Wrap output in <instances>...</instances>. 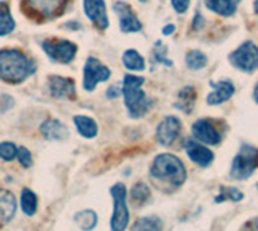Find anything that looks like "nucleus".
I'll list each match as a JSON object with an SVG mask.
<instances>
[{"label": "nucleus", "mask_w": 258, "mask_h": 231, "mask_svg": "<svg viewBox=\"0 0 258 231\" xmlns=\"http://www.w3.org/2000/svg\"><path fill=\"white\" fill-rule=\"evenodd\" d=\"M75 221L83 231H92L97 226V213L94 210H81L75 215Z\"/></svg>", "instance_id": "obj_25"}, {"label": "nucleus", "mask_w": 258, "mask_h": 231, "mask_svg": "<svg viewBox=\"0 0 258 231\" xmlns=\"http://www.w3.org/2000/svg\"><path fill=\"white\" fill-rule=\"evenodd\" d=\"M15 29V20L7 2H0V36H8Z\"/></svg>", "instance_id": "obj_23"}, {"label": "nucleus", "mask_w": 258, "mask_h": 231, "mask_svg": "<svg viewBox=\"0 0 258 231\" xmlns=\"http://www.w3.org/2000/svg\"><path fill=\"white\" fill-rule=\"evenodd\" d=\"M21 209L28 217H32L37 212V196L28 188L21 191Z\"/></svg>", "instance_id": "obj_26"}, {"label": "nucleus", "mask_w": 258, "mask_h": 231, "mask_svg": "<svg viewBox=\"0 0 258 231\" xmlns=\"http://www.w3.org/2000/svg\"><path fill=\"white\" fill-rule=\"evenodd\" d=\"M150 177L158 181H166L171 186L177 188L187 178V171H185L181 158H177L173 154H160L152 162Z\"/></svg>", "instance_id": "obj_3"}, {"label": "nucleus", "mask_w": 258, "mask_h": 231, "mask_svg": "<svg viewBox=\"0 0 258 231\" xmlns=\"http://www.w3.org/2000/svg\"><path fill=\"white\" fill-rule=\"evenodd\" d=\"M113 197V215L110 220L111 231H124L129 223V210L126 205V186L123 183H116L110 189Z\"/></svg>", "instance_id": "obj_6"}, {"label": "nucleus", "mask_w": 258, "mask_h": 231, "mask_svg": "<svg viewBox=\"0 0 258 231\" xmlns=\"http://www.w3.org/2000/svg\"><path fill=\"white\" fill-rule=\"evenodd\" d=\"M141 2H147V0H141Z\"/></svg>", "instance_id": "obj_42"}, {"label": "nucleus", "mask_w": 258, "mask_h": 231, "mask_svg": "<svg viewBox=\"0 0 258 231\" xmlns=\"http://www.w3.org/2000/svg\"><path fill=\"white\" fill-rule=\"evenodd\" d=\"M36 62L18 49L0 50V79L20 84L36 71Z\"/></svg>", "instance_id": "obj_1"}, {"label": "nucleus", "mask_w": 258, "mask_h": 231, "mask_svg": "<svg viewBox=\"0 0 258 231\" xmlns=\"http://www.w3.org/2000/svg\"><path fill=\"white\" fill-rule=\"evenodd\" d=\"M240 0H205V7L220 17H232L236 13Z\"/></svg>", "instance_id": "obj_19"}, {"label": "nucleus", "mask_w": 258, "mask_h": 231, "mask_svg": "<svg viewBox=\"0 0 258 231\" xmlns=\"http://www.w3.org/2000/svg\"><path fill=\"white\" fill-rule=\"evenodd\" d=\"M42 49L47 53V57L52 62L56 63H70L75 60L76 52H78V45L73 44L71 41H42Z\"/></svg>", "instance_id": "obj_8"}, {"label": "nucleus", "mask_w": 258, "mask_h": 231, "mask_svg": "<svg viewBox=\"0 0 258 231\" xmlns=\"http://www.w3.org/2000/svg\"><path fill=\"white\" fill-rule=\"evenodd\" d=\"M166 52L168 50H166V47L163 45V42L157 41L155 42V50H153V62H158V63H163V65H166V67H171L173 62L165 57Z\"/></svg>", "instance_id": "obj_31"}, {"label": "nucleus", "mask_w": 258, "mask_h": 231, "mask_svg": "<svg viewBox=\"0 0 258 231\" xmlns=\"http://www.w3.org/2000/svg\"><path fill=\"white\" fill-rule=\"evenodd\" d=\"M67 28H70V29H73V28H75V29H79L81 25H79V23H67Z\"/></svg>", "instance_id": "obj_39"}, {"label": "nucleus", "mask_w": 258, "mask_h": 231, "mask_svg": "<svg viewBox=\"0 0 258 231\" xmlns=\"http://www.w3.org/2000/svg\"><path fill=\"white\" fill-rule=\"evenodd\" d=\"M123 65L131 71H142L145 68V60L137 50L127 49L123 53Z\"/></svg>", "instance_id": "obj_24"}, {"label": "nucleus", "mask_w": 258, "mask_h": 231, "mask_svg": "<svg viewBox=\"0 0 258 231\" xmlns=\"http://www.w3.org/2000/svg\"><path fill=\"white\" fill-rule=\"evenodd\" d=\"M256 189H258V185H256Z\"/></svg>", "instance_id": "obj_43"}, {"label": "nucleus", "mask_w": 258, "mask_h": 231, "mask_svg": "<svg viewBox=\"0 0 258 231\" xmlns=\"http://www.w3.org/2000/svg\"><path fill=\"white\" fill-rule=\"evenodd\" d=\"M174 31H176V26L174 25H168V26L163 28V31H161V33H163L165 36H169V34H173Z\"/></svg>", "instance_id": "obj_38"}, {"label": "nucleus", "mask_w": 258, "mask_h": 231, "mask_svg": "<svg viewBox=\"0 0 258 231\" xmlns=\"http://www.w3.org/2000/svg\"><path fill=\"white\" fill-rule=\"evenodd\" d=\"M220 191H221V193H220V196L215 199V202H223V201H226V199H229V201H234V202H239V201L244 199V194H242L237 188L223 186Z\"/></svg>", "instance_id": "obj_29"}, {"label": "nucleus", "mask_w": 258, "mask_h": 231, "mask_svg": "<svg viewBox=\"0 0 258 231\" xmlns=\"http://www.w3.org/2000/svg\"><path fill=\"white\" fill-rule=\"evenodd\" d=\"M253 10H255V13H258V0L253 2Z\"/></svg>", "instance_id": "obj_41"}, {"label": "nucleus", "mask_w": 258, "mask_h": 231, "mask_svg": "<svg viewBox=\"0 0 258 231\" xmlns=\"http://www.w3.org/2000/svg\"><path fill=\"white\" fill-rule=\"evenodd\" d=\"M258 168V149L250 144H242L231 165V177L236 181H244Z\"/></svg>", "instance_id": "obj_5"}, {"label": "nucleus", "mask_w": 258, "mask_h": 231, "mask_svg": "<svg viewBox=\"0 0 258 231\" xmlns=\"http://www.w3.org/2000/svg\"><path fill=\"white\" fill-rule=\"evenodd\" d=\"M73 122L76 125V130L83 138L86 139H92L97 136L99 133V128H97V123L92 120L91 117H86V115H76L73 118Z\"/></svg>", "instance_id": "obj_20"}, {"label": "nucleus", "mask_w": 258, "mask_h": 231, "mask_svg": "<svg viewBox=\"0 0 258 231\" xmlns=\"http://www.w3.org/2000/svg\"><path fill=\"white\" fill-rule=\"evenodd\" d=\"M16 213V199L7 189H0V225L12 221Z\"/></svg>", "instance_id": "obj_18"}, {"label": "nucleus", "mask_w": 258, "mask_h": 231, "mask_svg": "<svg viewBox=\"0 0 258 231\" xmlns=\"http://www.w3.org/2000/svg\"><path fill=\"white\" fill-rule=\"evenodd\" d=\"M181 133V120L176 117H165L157 128V141L161 146H171Z\"/></svg>", "instance_id": "obj_13"}, {"label": "nucleus", "mask_w": 258, "mask_h": 231, "mask_svg": "<svg viewBox=\"0 0 258 231\" xmlns=\"http://www.w3.org/2000/svg\"><path fill=\"white\" fill-rule=\"evenodd\" d=\"M113 10L119 18V29L123 33H137L142 29V23L134 13L133 7L126 2H116L113 5Z\"/></svg>", "instance_id": "obj_10"}, {"label": "nucleus", "mask_w": 258, "mask_h": 231, "mask_svg": "<svg viewBox=\"0 0 258 231\" xmlns=\"http://www.w3.org/2000/svg\"><path fill=\"white\" fill-rule=\"evenodd\" d=\"M150 197V189L147 185H144V183H137V185L133 186L131 189V201L133 204L136 205H142L149 201Z\"/></svg>", "instance_id": "obj_28"}, {"label": "nucleus", "mask_w": 258, "mask_h": 231, "mask_svg": "<svg viewBox=\"0 0 258 231\" xmlns=\"http://www.w3.org/2000/svg\"><path fill=\"white\" fill-rule=\"evenodd\" d=\"M215 89L208 94L207 103L208 105H220V103L229 100L234 92H236V87L231 81H220L218 84H213Z\"/></svg>", "instance_id": "obj_17"}, {"label": "nucleus", "mask_w": 258, "mask_h": 231, "mask_svg": "<svg viewBox=\"0 0 258 231\" xmlns=\"http://www.w3.org/2000/svg\"><path fill=\"white\" fill-rule=\"evenodd\" d=\"M48 89L55 99H75L76 97V86L71 78L63 76H50L48 78Z\"/></svg>", "instance_id": "obj_14"}, {"label": "nucleus", "mask_w": 258, "mask_h": 231, "mask_svg": "<svg viewBox=\"0 0 258 231\" xmlns=\"http://www.w3.org/2000/svg\"><path fill=\"white\" fill-rule=\"evenodd\" d=\"M229 62L232 67L244 73H253L258 68V47L252 41H245L232 53H229Z\"/></svg>", "instance_id": "obj_7"}, {"label": "nucleus", "mask_w": 258, "mask_h": 231, "mask_svg": "<svg viewBox=\"0 0 258 231\" xmlns=\"http://www.w3.org/2000/svg\"><path fill=\"white\" fill-rule=\"evenodd\" d=\"M0 111H7L8 108L13 107V97H10V95H2V99H0Z\"/></svg>", "instance_id": "obj_34"}, {"label": "nucleus", "mask_w": 258, "mask_h": 231, "mask_svg": "<svg viewBox=\"0 0 258 231\" xmlns=\"http://www.w3.org/2000/svg\"><path fill=\"white\" fill-rule=\"evenodd\" d=\"M110 76H111L110 68L105 67L100 60H97L95 57H89L86 60L83 86H84V89L87 92H92L95 89V86L99 84V83L108 81Z\"/></svg>", "instance_id": "obj_9"}, {"label": "nucleus", "mask_w": 258, "mask_h": 231, "mask_svg": "<svg viewBox=\"0 0 258 231\" xmlns=\"http://www.w3.org/2000/svg\"><path fill=\"white\" fill-rule=\"evenodd\" d=\"M70 0H21L23 12L36 21L53 20L64 12Z\"/></svg>", "instance_id": "obj_4"}, {"label": "nucleus", "mask_w": 258, "mask_h": 231, "mask_svg": "<svg viewBox=\"0 0 258 231\" xmlns=\"http://www.w3.org/2000/svg\"><path fill=\"white\" fill-rule=\"evenodd\" d=\"M171 5L177 13H185L190 5V0H171Z\"/></svg>", "instance_id": "obj_33"}, {"label": "nucleus", "mask_w": 258, "mask_h": 231, "mask_svg": "<svg viewBox=\"0 0 258 231\" xmlns=\"http://www.w3.org/2000/svg\"><path fill=\"white\" fill-rule=\"evenodd\" d=\"M131 231H163V221L157 215L152 217H142L134 221Z\"/></svg>", "instance_id": "obj_22"}, {"label": "nucleus", "mask_w": 258, "mask_h": 231, "mask_svg": "<svg viewBox=\"0 0 258 231\" xmlns=\"http://www.w3.org/2000/svg\"><path fill=\"white\" fill-rule=\"evenodd\" d=\"M194 103H196V89H194L192 86H187L177 94V102L174 103V107L181 108L185 113H190Z\"/></svg>", "instance_id": "obj_21"}, {"label": "nucleus", "mask_w": 258, "mask_h": 231, "mask_svg": "<svg viewBox=\"0 0 258 231\" xmlns=\"http://www.w3.org/2000/svg\"><path fill=\"white\" fill-rule=\"evenodd\" d=\"M184 147H185V152H187L189 158L194 163H197L200 166H208L213 162V152L207 146L200 144L199 141L185 139Z\"/></svg>", "instance_id": "obj_15"}, {"label": "nucleus", "mask_w": 258, "mask_h": 231, "mask_svg": "<svg viewBox=\"0 0 258 231\" xmlns=\"http://www.w3.org/2000/svg\"><path fill=\"white\" fill-rule=\"evenodd\" d=\"M253 97H255V102L258 103V81L255 84V91H253Z\"/></svg>", "instance_id": "obj_40"}, {"label": "nucleus", "mask_w": 258, "mask_h": 231, "mask_svg": "<svg viewBox=\"0 0 258 231\" xmlns=\"http://www.w3.org/2000/svg\"><path fill=\"white\" fill-rule=\"evenodd\" d=\"M208 63V59L204 52L200 50H190L185 55V65L189 70H202L205 68Z\"/></svg>", "instance_id": "obj_27"}, {"label": "nucleus", "mask_w": 258, "mask_h": 231, "mask_svg": "<svg viewBox=\"0 0 258 231\" xmlns=\"http://www.w3.org/2000/svg\"><path fill=\"white\" fill-rule=\"evenodd\" d=\"M40 134L47 141H64L70 136L68 128L64 126V123H61L60 120H55V118H50V120L40 125Z\"/></svg>", "instance_id": "obj_16"}, {"label": "nucleus", "mask_w": 258, "mask_h": 231, "mask_svg": "<svg viewBox=\"0 0 258 231\" xmlns=\"http://www.w3.org/2000/svg\"><path fill=\"white\" fill-rule=\"evenodd\" d=\"M16 157H18V160H20L23 168H29V166L32 165V155H31V152L26 147H20L18 149V155H16Z\"/></svg>", "instance_id": "obj_32"}, {"label": "nucleus", "mask_w": 258, "mask_h": 231, "mask_svg": "<svg viewBox=\"0 0 258 231\" xmlns=\"http://www.w3.org/2000/svg\"><path fill=\"white\" fill-rule=\"evenodd\" d=\"M119 84H113L111 87H108V91H107V99H116L121 95V89H119Z\"/></svg>", "instance_id": "obj_35"}, {"label": "nucleus", "mask_w": 258, "mask_h": 231, "mask_svg": "<svg viewBox=\"0 0 258 231\" xmlns=\"http://www.w3.org/2000/svg\"><path fill=\"white\" fill-rule=\"evenodd\" d=\"M18 155V147L13 142H0V158L5 162H12Z\"/></svg>", "instance_id": "obj_30"}, {"label": "nucleus", "mask_w": 258, "mask_h": 231, "mask_svg": "<svg viewBox=\"0 0 258 231\" xmlns=\"http://www.w3.org/2000/svg\"><path fill=\"white\" fill-rule=\"evenodd\" d=\"M192 25H194V29H196V31H199V29L204 28V25H205V18L202 17L200 12H197V13H196V18H194Z\"/></svg>", "instance_id": "obj_36"}, {"label": "nucleus", "mask_w": 258, "mask_h": 231, "mask_svg": "<svg viewBox=\"0 0 258 231\" xmlns=\"http://www.w3.org/2000/svg\"><path fill=\"white\" fill-rule=\"evenodd\" d=\"M145 79L142 76L126 75L121 84V94L124 95V103L127 108V113L131 118H141L144 117L152 107V99H149L145 92L142 91V84Z\"/></svg>", "instance_id": "obj_2"}, {"label": "nucleus", "mask_w": 258, "mask_h": 231, "mask_svg": "<svg viewBox=\"0 0 258 231\" xmlns=\"http://www.w3.org/2000/svg\"><path fill=\"white\" fill-rule=\"evenodd\" d=\"M83 7L86 17L94 23L95 28H99L102 31L108 28L110 21H108L105 0H83Z\"/></svg>", "instance_id": "obj_12"}, {"label": "nucleus", "mask_w": 258, "mask_h": 231, "mask_svg": "<svg viewBox=\"0 0 258 231\" xmlns=\"http://www.w3.org/2000/svg\"><path fill=\"white\" fill-rule=\"evenodd\" d=\"M240 231H258V218H252L248 220L244 226H242Z\"/></svg>", "instance_id": "obj_37"}, {"label": "nucleus", "mask_w": 258, "mask_h": 231, "mask_svg": "<svg viewBox=\"0 0 258 231\" xmlns=\"http://www.w3.org/2000/svg\"><path fill=\"white\" fill-rule=\"evenodd\" d=\"M192 136L200 141L202 144L208 146H215L221 141V133L216 130L215 123L212 120H207V118L197 120L192 125Z\"/></svg>", "instance_id": "obj_11"}]
</instances>
